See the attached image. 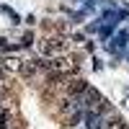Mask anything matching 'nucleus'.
I'll return each mask as SVG.
<instances>
[{
    "mask_svg": "<svg viewBox=\"0 0 129 129\" xmlns=\"http://www.w3.org/2000/svg\"><path fill=\"white\" fill-rule=\"evenodd\" d=\"M10 47H13V44H8V39L0 36V49H10Z\"/></svg>",
    "mask_w": 129,
    "mask_h": 129,
    "instance_id": "9b49d317",
    "label": "nucleus"
},
{
    "mask_svg": "<svg viewBox=\"0 0 129 129\" xmlns=\"http://www.w3.org/2000/svg\"><path fill=\"white\" fill-rule=\"evenodd\" d=\"M31 44H34V34L28 31V34H26L23 39H21V47H31Z\"/></svg>",
    "mask_w": 129,
    "mask_h": 129,
    "instance_id": "1a4fd4ad",
    "label": "nucleus"
},
{
    "mask_svg": "<svg viewBox=\"0 0 129 129\" xmlns=\"http://www.w3.org/2000/svg\"><path fill=\"white\" fill-rule=\"evenodd\" d=\"M41 67H39V62H34V59H26V62H21V67H18V72H21V78H26V80H31L34 75L39 72Z\"/></svg>",
    "mask_w": 129,
    "mask_h": 129,
    "instance_id": "39448f33",
    "label": "nucleus"
},
{
    "mask_svg": "<svg viewBox=\"0 0 129 129\" xmlns=\"http://www.w3.org/2000/svg\"><path fill=\"white\" fill-rule=\"evenodd\" d=\"M10 95V90H8V85H3V80H0V101H5Z\"/></svg>",
    "mask_w": 129,
    "mask_h": 129,
    "instance_id": "9d476101",
    "label": "nucleus"
},
{
    "mask_svg": "<svg viewBox=\"0 0 129 129\" xmlns=\"http://www.w3.org/2000/svg\"><path fill=\"white\" fill-rule=\"evenodd\" d=\"M0 10H3V13H5L8 18H10V23H13V26H16V23H21V16L16 13V10H10L8 5H0Z\"/></svg>",
    "mask_w": 129,
    "mask_h": 129,
    "instance_id": "0eeeda50",
    "label": "nucleus"
},
{
    "mask_svg": "<svg viewBox=\"0 0 129 129\" xmlns=\"http://www.w3.org/2000/svg\"><path fill=\"white\" fill-rule=\"evenodd\" d=\"M124 126H126V121L119 116V111H116V109H111V111L101 119V129H124Z\"/></svg>",
    "mask_w": 129,
    "mask_h": 129,
    "instance_id": "7ed1b4c3",
    "label": "nucleus"
},
{
    "mask_svg": "<svg viewBox=\"0 0 129 129\" xmlns=\"http://www.w3.org/2000/svg\"><path fill=\"white\" fill-rule=\"evenodd\" d=\"M88 88H90V85L85 83L83 78H67V80H64V85H62L64 95H83Z\"/></svg>",
    "mask_w": 129,
    "mask_h": 129,
    "instance_id": "f03ea898",
    "label": "nucleus"
},
{
    "mask_svg": "<svg viewBox=\"0 0 129 129\" xmlns=\"http://www.w3.org/2000/svg\"><path fill=\"white\" fill-rule=\"evenodd\" d=\"M126 36H129V34H126V31H121V34H119V36H116V41H114V44H111L109 49H111V52H121V49L126 47Z\"/></svg>",
    "mask_w": 129,
    "mask_h": 129,
    "instance_id": "423d86ee",
    "label": "nucleus"
},
{
    "mask_svg": "<svg viewBox=\"0 0 129 129\" xmlns=\"http://www.w3.org/2000/svg\"><path fill=\"white\" fill-rule=\"evenodd\" d=\"M41 52H44L47 57H57V54H62V52H67V41H64V39H59V36L47 39L44 44H41Z\"/></svg>",
    "mask_w": 129,
    "mask_h": 129,
    "instance_id": "f257e3e1",
    "label": "nucleus"
},
{
    "mask_svg": "<svg viewBox=\"0 0 129 129\" xmlns=\"http://www.w3.org/2000/svg\"><path fill=\"white\" fill-rule=\"evenodd\" d=\"M101 98H103V95L95 90V88H88V90L80 95V101H83V106H85V111H88V109H95V106L101 103Z\"/></svg>",
    "mask_w": 129,
    "mask_h": 129,
    "instance_id": "20e7f679",
    "label": "nucleus"
},
{
    "mask_svg": "<svg viewBox=\"0 0 129 129\" xmlns=\"http://www.w3.org/2000/svg\"><path fill=\"white\" fill-rule=\"evenodd\" d=\"M126 106H129V95H126Z\"/></svg>",
    "mask_w": 129,
    "mask_h": 129,
    "instance_id": "f8f14e48",
    "label": "nucleus"
},
{
    "mask_svg": "<svg viewBox=\"0 0 129 129\" xmlns=\"http://www.w3.org/2000/svg\"><path fill=\"white\" fill-rule=\"evenodd\" d=\"M5 67H8V72L18 70V67H21V59H16V57H5Z\"/></svg>",
    "mask_w": 129,
    "mask_h": 129,
    "instance_id": "6e6552de",
    "label": "nucleus"
}]
</instances>
